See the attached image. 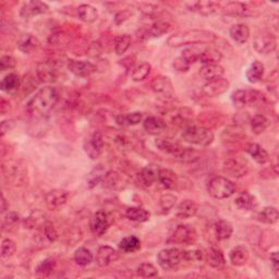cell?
Returning <instances> with one entry per match:
<instances>
[{
    "instance_id": "8992f818",
    "label": "cell",
    "mask_w": 279,
    "mask_h": 279,
    "mask_svg": "<svg viewBox=\"0 0 279 279\" xmlns=\"http://www.w3.org/2000/svg\"><path fill=\"white\" fill-rule=\"evenodd\" d=\"M157 262L159 266L167 270V272H174L180 267L184 262L183 260V251L176 249V247H170V249L161 250L157 255Z\"/></svg>"
},
{
    "instance_id": "277c9868",
    "label": "cell",
    "mask_w": 279,
    "mask_h": 279,
    "mask_svg": "<svg viewBox=\"0 0 279 279\" xmlns=\"http://www.w3.org/2000/svg\"><path fill=\"white\" fill-rule=\"evenodd\" d=\"M235 191V183L230 181L228 178L216 176L207 182L208 194L216 200L228 199L231 196H234Z\"/></svg>"
},
{
    "instance_id": "91938a15",
    "label": "cell",
    "mask_w": 279,
    "mask_h": 279,
    "mask_svg": "<svg viewBox=\"0 0 279 279\" xmlns=\"http://www.w3.org/2000/svg\"><path fill=\"white\" fill-rule=\"evenodd\" d=\"M17 66V60L12 56H3L0 59V70L7 71V70H12Z\"/></svg>"
},
{
    "instance_id": "f5cc1de1",
    "label": "cell",
    "mask_w": 279,
    "mask_h": 279,
    "mask_svg": "<svg viewBox=\"0 0 279 279\" xmlns=\"http://www.w3.org/2000/svg\"><path fill=\"white\" fill-rule=\"evenodd\" d=\"M17 251V244L11 239H4L2 242V258L9 259Z\"/></svg>"
},
{
    "instance_id": "4316f807",
    "label": "cell",
    "mask_w": 279,
    "mask_h": 279,
    "mask_svg": "<svg viewBox=\"0 0 279 279\" xmlns=\"http://www.w3.org/2000/svg\"><path fill=\"white\" fill-rule=\"evenodd\" d=\"M18 49L23 53H32L35 49H37L38 46H40V42H38L37 38L32 34H23L18 41Z\"/></svg>"
},
{
    "instance_id": "9a60e30c",
    "label": "cell",
    "mask_w": 279,
    "mask_h": 279,
    "mask_svg": "<svg viewBox=\"0 0 279 279\" xmlns=\"http://www.w3.org/2000/svg\"><path fill=\"white\" fill-rule=\"evenodd\" d=\"M230 87L229 81L224 77H218V79L206 81L203 85V93L208 97H216L220 96L224 93H226Z\"/></svg>"
},
{
    "instance_id": "db71d44e",
    "label": "cell",
    "mask_w": 279,
    "mask_h": 279,
    "mask_svg": "<svg viewBox=\"0 0 279 279\" xmlns=\"http://www.w3.org/2000/svg\"><path fill=\"white\" fill-rule=\"evenodd\" d=\"M119 182V175L118 173L113 172V170H109L107 172L103 178V180L100 183H103V187L107 189H113L115 188L117 183Z\"/></svg>"
},
{
    "instance_id": "cb8c5ba5",
    "label": "cell",
    "mask_w": 279,
    "mask_h": 279,
    "mask_svg": "<svg viewBox=\"0 0 279 279\" xmlns=\"http://www.w3.org/2000/svg\"><path fill=\"white\" fill-rule=\"evenodd\" d=\"M245 151L252 157V159L260 165H265L269 160V155L267 151L258 143H249L246 145Z\"/></svg>"
},
{
    "instance_id": "d590c367",
    "label": "cell",
    "mask_w": 279,
    "mask_h": 279,
    "mask_svg": "<svg viewBox=\"0 0 279 279\" xmlns=\"http://www.w3.org/2000/svg\"><path fill=\"white\" fill-rule=\"evenodd\" d=\"M21 83L22 81L17 73H9L4 77L2 83H0V89L6 93H13L21 88Z\"/></svg>"
},
{
    "instance_id": "d4e9b609",
    "label": "cell",
    "mask_w": 279,
    "mask_h": 279,
    "mask_svg": "<svg viewBox=\"0 0 279 279\" xmlns=\"http://www.w3.org/2000/svg\"><path fill=\"white\" fill-rule=\"evenodd\" d=\"M199 212V205L193 200H184L177 206V217L188 219L194 217Z\"/></svg>"
},
{
    "instance_id": "83f0119b",
    "label": "cell",
    "mask_w": 279,
    "mask_h": 279,
    "mask_svg": "<svg viewBox=\"0 0 279 279\" xmlns=\"http://www.w3.org/2000/svg\"><path fill=\"white\" fill-rule=\"evenodd\" d=\"M264 72H265L264 65H263L261 61L255 60L250 65V67L247 68L245 76L250 83L257 84L262 81L263 76H264Z\"/></svg>"
},
{
    "instance_id": "7402d4cb",
    "label": "cell",
    "mask_w": 279,
    "mask_h": 279,
    "mask_svg": "<svg viewBox=\"0 0 279 279\" xmlns=\"http://www.w3.org/2000/svg\"><path fill=\"white\" fill-rule=\"evenodd\" d=\"M143 128L147 133L151 135H158L162 133L166 129V122L156 116H150L143 121Z\"/></svg>"
},
{
    "instance_id": "30bf717a",
    "label": "cell",
    "mask_w": 279,
    "mask_h": 279,
    "mask_svg": "<svg viewBox=\"0 0 279 279\" xmlns=\"http://www.w3.org/2000/svg\"><path fill=\"white\" fill-rule=\"evenodd\" d=\"M170 30V24L167 22H156L151 25H145L137 31V38L141 41L152 40V38L160 37L168 33Z\"/></svg>"
},
{
    "instance_id": "f35d334b",
    "label": "cell",
    "mask_w": 279,
    "mask_h": 279,
    "mask_svg": "<svg viewBox=\"0 0 279 279\" xmlns=\"http://www.w3.org/2000/svg\"><path fill=\"white\" fill-rule=\"evenodd\" d=\"M278 218H279L278 209L276 207H273V206L264 207L258 214V220L262 224L274 225L278 221Z\"/></svg>"
},
{
    "instance_id": "d6986e66",
    "label": "cell",
    "mask_w": 279,
    "mask_h": 279,
    "mask_svg": "<svg viewBox=\"0 0 279 279\" xmlns=\"http://www.w3.org/2000/svg\"><path fill=\"white\" fill-rule=\"evenodd\" d=\"M48 9V5L43 2H29L22 6L20 10V17L23 19H32L36 15L46 13Z\"/></svg>"
},
{
    "instance_id": "44dd1931",
    "label": "cell",
    "mask_w": 279,
    "mask_h": 279,
    "mask_svg": "<svg viewBox=\"0 0 279 279\" xmlns=\"http://www.w3.org/2000/svg\"><path fill=\"white\" fill-rule=\"evenodd\" d=\"M224 170L225 173H227L229 176L234 178H242L249 172L245 164L235 158H230L225 161Z\"/></svg>"
},
{
    "instance_id": "680465c9",
    "label": "cell",
    "mask_w": 279,
    "mask_h": 279,
    "mask_svg": "<svg viewBox=\"0 0 279 279\" xmlns=\"http://www.w3.org/2000/svg\"><path fill=\"white\" fill-rule=\"evenodd\" d=\"M44 236L49 242H55L58 239V232L51 222L47 221L44 225Z\"/></svg>"
},
{
    "instance_id": "74e56055",
    "label": "cell",
    "mask_w": 279,
    "mask_h": 279,
    "mask_svg": "<svg viewBox=\"0 0 279 279\" xmlns=\"http://www.w3.org/2000/svg\"><path fill=\"white\" fill-rule=\"evenodd\" d=\"M126 216L127 218L130 219L131 221H135V222H145L150 219L151 214L144 209L143 207L140 206H133V207H129L126 211Z\"/></svg>"
},
{
    "instance_id": "b9f144b4",
    "label": "cell",
    "mask_w": 279,
    "mask_h": 279,
    "mask_svg": "<svg viewBox=\"0 0 279 279\" xmlns=\"http://www.w3.org/2000/svg\"><path fill=\"white\" fill-rule=\"evenodd\" d=\"M143 120L142 113H131L128 115H119L116 117V122L119 126H136Z\"/></svg>"
},
{
    "instance_id": "7c38bea8",
    "label": "cell",
    "mask_w": 279,
    "mask_h": 279,
    "mask_svg": "<svg viewBox=\"0 0 279 279\" xmlns=\"http://www.w3.org/2000/svg\"><path fill=\"white\" fill-rule=\"evenodd\" d=\"M110 216L105 211H98L91 219V231L97 237L105 235L110 227Z\"/></svg>"
},
{
    "instance_id": "e0dca14e",
    "label": "cell",
    "mask_w": 279,
    "mask_h": 279,
    "mask_svg": "<svg viewBox=\"0 0 279 279\" xmlns=\"http://www.w3.org/2000/svg\"><path fill=\"white\" fill-rule=\"evenodd\" d=\"M68 198L69 194L67 191L56 189L49 191L47 194H46L45 202L50 211H57V209L66 205Z\"/></svg>"
},
{
    "instance_id": "f907efd6",
    "label": "cell",
    "mask_w": 279,
    "mask_h": 279,
    "mask_svg": "<svg viewBox=\"0 0 279 279\" xmlns=\"http://www.w3.org/2000/svg\"><path fill=\"white\" fill-rule=\"evenodd\" d=\"M56 267V262L53 259H46L42 261L36 267V274L41 277L49 276Z\"/></svg>"
},
{
    "instance_id": "8d00e7d4",
    "label": "cell",
    "mask_w": 279,
    "mask_h": 279,
    "mask_svg": "<svg viewBox=\"0 0 279 279\" xmlns=\"http://www.w3.org/2000/svg\"><path fill=\"white\" fill-rule=\"evenodd\" d=\"M225 10L229 14L240 15V17H250L254 14V10L246 4L242 3H229L225 7Z\"/></svg>"
},
{
    "instance_id": "ab89813d",
    "label": "cell",
    "mask_w": 279,
    "mask_h": 279,
    "mask_svg": "<svg viewBox=\"0 0 279 279\" xmlns=\"http://www.w3.org/2000/svg\"><path fill=\"white\" fill-rule=\"evenodd\" d=\"M269 125L270 122L264 115H255L253 116L250 121L252 132L257 135L264 133L267 130V128L269 127Z\"/></svg>"
},
{
    "instance_id": "11a10c76",
    "label": "cell",
    "mask_w": 279,
    "mask_h": 279,
    "mask_svg": "<svg viewBox=\"0 0 279 279\" xmlns=\"http://www.w3.org/2000/svg\"><path fill=\"white\" fill-rule=\"evenodd\" d=\"M177 197L172 193H166V194H162L159 199V205L161 209L164 211H170L173 209L177 203Z\"/></svg>"
},
{
    "instance_id": "e7e4bbea",
    "label": "cell",
    "mask_w": 279,
    "mask_h": 279,
    "mask_svg": "<svg viewBox=\"0 0 279 279\" xmlns=\"http://www.w3.org/2000/svg\"><path fill=\"white\" fill-rule=\"evenodd\" d=\"M129 17H130V12L127 11V10L117 13V14H116V18H115L116 24H121V23L125 22Z\"/></svg>"
},
{
    "instance_id": "60d3db41",
    "label": "cell",
    "mask_w": 279,
    "mask_h": 279,
    "mask_svg": "<svg viewBox=\"0 0 279 279\" xmlns=\"http://www.w3.org/2000/svg\"><path fill=\"white\" fill-rule=\"evenodd\" d=\"M232 232H234V227L228 220H218L215 224V235L220 241L229 239L232 236Z\"/></svg>"
},
{
    "instance_id": "7bdbcfd3",
    "label": "cell",
    "mask_w": 279,
    "mask_h": 279,
    "mask_svg": "<svg viewBox=\"0 0 279 279\" xmlns=\"http://www.w3.org/2000/svg\"><path fill=\"white\" fill-rule=\"evenodd\" d=\"M141 247V241L135 236H129L123 238L119 242V249L126 253H132Z\"/></svg>"
},
{
    "instance_id": "d6a6232c",
    "label": "cell",
    "mask_w": 279,
    "mask_h": 279,
    "mask_svg": "<svg viewBox=\"0 0 279 279\" xmlns=\"http://www.w3.org/2000/svg\"><path fill=\"white\" fill-rule=\"evenodd\" d=\"M205 259L208 265L216 269H220L226 264V259H225L224 253L219 249H217V247H211Z\"/></svg>"
},
{
    "instance_id": "816d5d0a",
    "label": "cell",
    "mask_w": 279,
    "mask_h": 279,
    "mask_svg": "<svg viewBox=\"0 0 279 279\" xmlns=\"http://www.w3.org/2000/svg\"><path fill=\"white\" fill-rule=\"evenodd\" d=\"M136 273L138 276H141L143 278H153L156 277L158 275V270L151 263H142L136 268Z\"/></svg>"
},
{
    "instance_id": "3957f363",
    "label": "cell",
    "mask_w": 279,
    "mask_h": 279,
    "mask_svg": "<svg viewBox=\"0 0 279 279\" xmlns=\"http://www.w3.org/2000/svg\"><path fill=\"white\" fill-rule=\"evenodd\" d=\"M155 145L159 151L172 155L174 158L183 162H196L201 157L198 151L190 147H184L170 138H157L155 141Z\"/></svg>"
},
{
    "instance_id": "484cf974",
    "label": "cell",
    "mask_w": 279,
    "mask_h": 279,
    "mask_svg": "<svg viewBox=\"0 0 279 279\" xmlns=\"http://www.w3.org/2000/svg\"><path fill=\"white\" fill-rule=\"evenodd\" d=\"M230 37L237 44H244L250 38V29L243 23H238V24L232 25L229 31Z\"/></svg>"
},
{
    "instance_id": "03108f58",
    "label": "cell",
    "mask_w": 279,
    "mask_h": 279,
    "mask_svg": "<svg viewBox=\"0 0 279 279\" xmlns=\"http://www.w3.org/2000/svg\"><path fill=\"white\" fill-rule=\"evenodd\" d=\"M9 109H10L9 102H7L5 98H3L2 104H0V113H2V115H6L9 113Z\"/></svg>"
},
{
    "instance_id": "9f6ffc18",
    "label": "cell",
    "mask_w": 279,
    "mask_h": 279,
    "mask_svg": "<svg viewBox=\"0 0 279 279\" xmlns=\"http://www.w3.org/2000/svg\"><path fill=\"white\" fill-rule=\"evenodd\" d=\"M206 258L205 253L202 250H193V251H183V260L185 262L199 263L204 261Z\"/></svg>"
},
{
    "instance_id": "9c48e42d",
    "label": "cell",
    "mask_w": 279,
    "mask_h": 279,
    "mask_svg": "<svg viewBox=\"0 0 279 279\" xmlns=\"http://www.w3.org/2000/svg\"><path fill=\"white\" fill-rule=\"evenodd\" d=\"M59 74V67L56 61H43L37 65L36 75L40 82L43 83H51L57 80Z\"/></svg>"
},
{
    "instance_id": "5bb4252c",
    "label": "cell",
    "mask_w": 279,
    "mask_h": 279,
    "mask_svg": "<svg viewBox=\"0 0 279 279\" xmlns=\"http://www.w3.org/2000/svg\"><path fill=\"white\" fill-rule=\"evenodd\" d=\"M104 150V136L100 132H94L84 142V151L91 159H96Z\"/></svg>"
},
{
    "instance_id": "bcb514c9",
    "label": "cell",
    "mask_w": 279,
    "mask_h": 279,
    "mask_svg": "<svg viewBox=\"0 0 279 279\" xmlns=\"http://www.w3.org/2000/svg\"><path fill=\"white\" fill-rule=\"evenodd\" d=\"M74 262L76 263L77 265L80 266H88L89 264H91L93 259V253L87 249V247H79L75 252H74Z\"/></svg>"
},
{
    "instance_id": "ffe728a7",
    "label": "cell",
    "mask_w": 279,
    "mask_h": 279,
    "mask_svg": "<svg viewBox=\"0 0 279 279\" xmlns=\"http://www.w3.org/2000/svg\"><path fill=\"white\" fill-rule=\"evenodd\" d=\"M151 88L156 94H161L166 96H172L174 94L173 83L167 76L160 75L154 77L151 83Z\"/></svg>"
},
{
    "instance_id": "ba28073f",
    "label": "cell",
    "mask_w": 279,
    "mask_h": 279,
    "mask_svg": "<svg viewBox=\"0 0 279 279\" xmlns=\"http://www.w3.org/2000/svg\"><path fill=\"white\" fill-rule=\"evenodd\" d=\"M253 47L261 55H268V53H272L276 49L277 40L272 33L263 31V32L255 36Z\"/></svg>"
},
{
    "instance_id": "94428289",
    "label": "cell",
    "mask_w": 279,
    "mask_h": 279,
    "mask_svg": "<svg viewBox=\"0 0 279 279\" xmlns=\"http://www.w3.org/2000/svg\"><path fill=\"white\" fill-rule=\"evenodd\" d=\"M138 10L146 15H154L158 12V6L153 4H138Z\"/></svg>"
},
{
    "instance_id": "f1b7e54d",
    "label": "cell",
    "mask_w": 279,
    "mask_h": 279,
    "mask_svg": "<svg viewBox=\"0 0 279 279\" xmlns=\"http://www.w3.org/2000/svg\"><path fill=\"white\" fill-rule=\"evenodd\" d=\"M158 182L162 185V188L174 190L178 184V177L172 169L162 168L158 172Z\"/></svg>"
},
{
    "instance_id": "7dc6e473",
    "label": "cell",
    "mask_w": 279,
    "mask_h": 279,
    "mask_svg": "<svg viewBox=\"0 0 279 279\" xmlns=\"http://www.w3.org/2000/svg\"><path fill=\"white\" fill-rule=\"evenodd\" d=\"M132 43V38L128 34H122L119 35L115 41V52L117 53L118 56H122L131 46Z\"/></svg>"
},
{
    "instance_id": "7a4b0ae2",
    "label": "cell",
    "mask_w": 279,
    "mask_h": 279,
    "mask_svg": "<svg viewBox=\"0 0 279 279\" xmlns=\"http://www.w3.org/2000/svg\"><path fill=\"white\" fill-rule=\"evenodd\" d=\"M216 40V35L213 32L205 30H188L180 31L167 38L169 47H182L187 45H201L213 42Z\"/></svg>"
},
{
    "instance_id": "603a6c76",
    "label": "cell",
    "mask_w": 279,
    "mask_h": 279,
    "mask_svg": "<svg viewBox=\"0 0 279 279\" xmlns=\"http://www.w3.org/2000/svg\"><path fill=\"white\" fill-rule=\"evenodd\" d=\"M250 252L244 245H237L229 253V261L234 266H243L249 261Z\"/></svg>"
},
{
    "instance_id": "be15d7a7",
    "label": "cell",
    "mask_w": 279,
    "mask_h": 279,
    "mask_svg": "<svg viewBox=\"0 0 279 279\" xmlns=\"http://www.w3.org/2000/svg\"><path fill=\"white\" fill-rule=\"evenodd\" d=\"M270 263H272L273 269L276 275H278V269H279V258H278V252L275 251L270 254Z\"/></svg>"
},
{
    "instance_id": "c3c4849f",
    "label": "cell",
    "mask_w": 279,
    "mask_h": 279,
    "mask_svg": "<svg viewBox=\"0 0 279 279\" xmlns=\"http://www.w3.org/2000/svg\"><path fill=\"white\" fill-rule=\"evenodd\" d=\"M3 221H2V228L4 231H10L12 228H14L20 221V215L15 212H9L8 211L6 214H3Z\"/></svg>"
},
{
    "instance_id": "4fadbf2b",
    "label": "cell",
    "mask_w": 279,
    "mask_h": 279,
    "mask_svg": "<svg viewBox=\"0 0 279 279\" xmlns=\"http://www.w3.org/2000/svg\"><path fill=\"white\" fill-rule=\"evenodd\" d=\"M190 11L197 12L204 17H209L218 11L220 4L216 2H209V0H199V2H189L184 4Z\"/></svg>"
},
{
    "instance_id": "52a82bcc",
    "label": "cell",
    "mask_w": 279,
    "mask_h": 279,
    "mask_svg": "<svg viewBox=\"0 0 279 279\" xmlns=\"http://www.w3.org/2000/svg\"><path fill=\"white\" fill-rule=\"evenodd\" d=\"M198 240V234L196 229L189 225H179L174 234L170 237V241L176 244L181 245H191L196 243Z\"/></svg>"
},
{
    "instance_id": "6f0895ef",
    "label": "cell",
    "mask_w": 279,
    "mask_h": 279,
    "mask_svg": "<svg viewBox=\"0 0 279 279\" xmlns=\"http://www.w3.org/2000/svg\"><path fill=\"white\" fill-rule=\"evenodd\" d=\"M191 66L192 65L189 63V61L182 56H179L178 58H176L173 63L174 69L178 72H187L190 70Z\"/></svg>"
},
{
    "instance_id": "8fae6325",
    "label": "cell",
    "mask_w": 279,
    "mask_h": 279,
    "mask_svg": "<svg viewBox=\"0 0 279 279\" xmlns=\"http://www.w3.org/2000/svg\"><path fill=\"white\" fill-rule=\"evenodd\" d=\"M261 93L258 91L237 90L231 94V102L237 108H243L246 105L257 104L261 99Z\"/></svg>"
},
{
    "instance_id": "2e32d148",
    "label": "cell",
    "mask_w": 279,
    "mask_h": 279,
    "mask_svg": "<svg viewBox=\"0 0 279 279\" xmlns=\"http://www.w3.org/2000/svg\"><path fill=\"white\" fill-rule=\"evenodd\" d=\"M68 69L70 72L80 77H88L96 71V67L90 61L74 59L68 61Z\"/></svg>"
},
{
    "instance_id": "ac0fdd59",
    "label": "cell",
    "mask_w": 279,
    "mask_h": 279,
    "mask_svg": "<svg viewBox=\"0 0 279 279\" xmlns=\"http://www.w3.org/2000/svg\"><path fill=\"white\" fill-rule=\"evenodd\" d=\"M118 258H119V253L117 250L114 249L113 246H109V245H103L98 247L95 261H96V264L99 267H106L109 264H111L113 262L117 261Z\"/></svg>"
},
{
    "instance_id": "4dcf8cb0",
    "label": "cell",
    "mask_w": 279,
    "mask_h": 279,
    "mask_svg": "<svg viewBox=\"0 0 279 279\" xmlns=\"http://www.w3.org/2000/svg\"><path fill=\"white\" fill-rule=\"evenodd\" d=\"M238 208L242 209V211H254L258 207V200L254 196H252L249 192H243L241 194L238 196L235 201Z\"/></svg>"
},
{
    "instance_id": "681fc988",
    "label": "cell",
    "mask_w": 279,
    "mask_h": 279,
    "mask_svg": "<svg viewBox=\"0 0 279 279\" xmlns=\"http://www.w3.org/2000/svg\"><path fill=\"white\" fill-rule=\"evenodd\" d=\"M45 217L46 216L43 212L35 211L25 219V226L30 229L40 227V226H42V225H45L46 222H47V221H46Z\"/></svg>"
},
{
    "instance_id": "6125c7cd",
    "label": "cell",
    "mask_w": 279,
    "mask_h": 279,
    "mask_svg": "<svg viewBox=\"0 0 279 279\" xmlns=\"http://www.w3.org/2000/svg\"><path fill=\"white\" fill-rule=\"evenodd\" d=\"M14 127V121L13 120H4L2 122V135L5 136L7 132H9L10 130H12Z\"/></svg>"
},
{
    "instance_id": "f546056e",
    "label": "cell",
    "mask_w": 279,
    "mask_h": 279,
    "mask_svg": "<svg viewBox=\"0 0 279 279\" xmlns=\"http://www.w3.org/2000/svg\"><path fill=\"white\" fill-rule=\"evenodd\" d=\"M158 172L159 169L155 165L146 166L138 174V180L145 187H150L155 181L158 180Z\"/></svg>"
},
{
    "instance_id": "1f68e13d",
    "label": "cell",
    "mask_w": 279,
    "mask_h": 279,
    "mask_svg": "<svg viewBox=\"0 0 279 279\" xmlns=\"http://www.w3.org/2000/svg\"><path fill=\"white\" fill-rule=\"evenodd\" d=\"M224 73H225V70L219 64L204 65L200 69V75L206 81H211V80L218 79V77H222Z\"/></svg>"
},
{
    "instance_id": "f6af8a7d",
    "label": "cell",
    "mask_w": 279,
    "mask_h": 279,
    "mask_svg": "<svg viewBox=\"0 0 279 279\" xmlns=\"http://www.w3.org/2000/svg\"><path fill=\"white\" fill-rule=\"evenodd\" d=\"M107 172L104 169V167L102 165H98L97 167H95L94 169L92 170V172L88 175L87 181H88V185L90 189L95 188L98 183L102 182L103 178L105 176Z\"/></svg>"
},
{
    "instance_id": "6da1fadb",
    "label": "cell",
    "mask_w": 279,
    "mask_h": 279,
    "mask_svg": "<svg viewBox=\"0 0 279 279\" xmlns=\"http://www.w3.org/2000/svg\"><path fill=\"white\" fill-rule=\"evenodd\" d=\"M59 100L58 90L47 85L38 91L36 94L29 100L26 109L30 114L35 116L47 115L55 107Z\"/></svg>"
},
{
    "instance_id": "836d02e7",
    "label": "cell",
    "mask_w": 279,
    "mask_h": 279,
    "mask_svg": "<svg viewBox=\"0 0 279 279\" xmlns=\"http://www.w3.org/2000/svg\"><path fill=\"white\" fill-rule=\"evenodd\" d=\"M222 56L219 50H217L212 47L203 48L201 51V55L199 57V63L204 65H212V64H219Z\"/></svg>"
},
{
    "instance_id": "003e7915",
    "label": "cell",
    "mask_w": 279,
    "mask_h": 279,
    "mask_svg": "<svg viewBox=\"0 0 279 279\" xmlns=\"http://www.w3.org/2000/svg\"><path fill=\"white\" fill-rule=\"evenodd\" d=\"M8 211H9V203L7 202L5 196H3L2 197V214H5Z\"/></svg>"
},
{
    "instance_id": "5b68a950",
    "label": "cell",
    "mask_w": 279,
    "mask_h": 279,
    "mask_svg": "<svg viewBox=\"0 0 279 279\" xmlns=\"http://www.w3.org/2000/svg\"><path fill=\"white\" fill-rule=\"evenodd\" d=\"M182 138L190 144L205 147L213 143L214 134L211 130L204 127L189 126L183 130Z\"/></svg>"
},
{
    "instance_id": "e575fe53",
    "label": "cell",
    "mask_w": 279,
    "mask_h": 279,
    "mask_svg": "<svg viewBox=\"0 0 279 279\" xmlns=\"http://www.w3.org/2000/svg\"><path fill=\"white\" fill-rule=\"evenodd\" d=\"M77 17L85 23H93L98 19V11L95 7L84 4L77 8Z\"/></svg>"
},
{
    "instance_id": "ee69618b",
    "label": "cell",
    "mask_w": 279,
    "mask_h": 279,
    "mask_svg": "<svg viewBox=\"0 0 279 279\" xmlns=\"http://www.w3.org/2000/svg\"><path fill=\"white\" fill-rule=\"evenodd\" d=\"M151 70H152V66L149 63L140 64L132 69V72H131V79H132L134 82H141L150 75Z\"/></svg>"
}]
</instances>
